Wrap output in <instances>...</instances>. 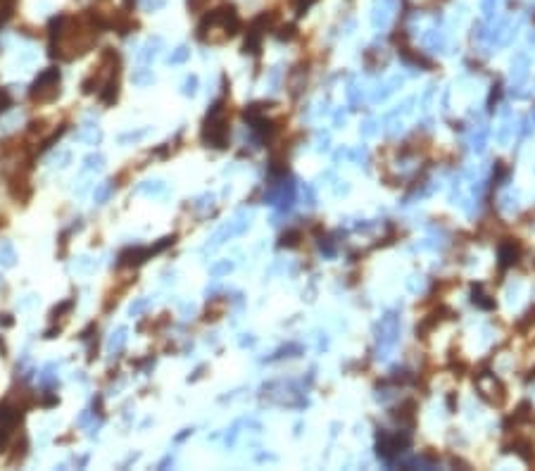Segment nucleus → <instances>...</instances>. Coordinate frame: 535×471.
<instances>
[{
  "instance_id": "f257e3e1",
  "label": "nucleus",
  "mask_w": 535,
  "mask_h": 471,
  "mask_svg": "<svg viewBox=\"0 0 535 471\" xmlns=\"http://www.w3.org/2000/svg\"><path fill=\"white\" fill-rule=\"evenodd\" d=\"M241 29V19L233 5H224L219 10L210 12L198 27V38L202 43H224L233 38Z\"/></svg>"
},
{
  "instance_id": "f03ea898",
  "label": "nucleus",
  "mask_w": 535,
  "mask_h": 471,
  "mask_svg": "<svg viewBox=\"0 0 535 471\" xmlns=\"http://www.w3.org/2000/svg\"><path fill=\"white\" fill-rule=\"evenodd\" d=\"M226 100H216L205 119V129H202V141L210 143L212 148H226L228 143V117H226Z\"/></svg>"
},
{
  "instance_id": "7ed1b4c3",
  "label": "nucleus",
  "mask_w": 535,
  "mask_h": 471,
  "mask_svg": "<svg viewBox=\"0 0 535 471\" xmlns=\"http://www.w3.org/2000/svg\"><path fill=\"white\" fill-rule=\"evenodd\" d=\"M60 95V69L57 67H48L45 72H40L38 79L34 81L31 91H29V98L31 103H53L55 98Z\"/></svg>"
},
{
  "instance_id": "20e7f679",
  "label": "nucleus",
  "mask_w": 535,
  "mask_h": 471,
  "mask_svg": "<svg viewBox=\"0 0 535 471\" xmlns=\"http://www.w3.org/2000/svg\"><path fill=\"white\" fill-rule=\"evenodd\" d=\"M100 103L103 105H114L117 103V98H119V79L117 76H112V79H107L103 86H100Z\"/></svg>"
},
{
  "instance_id": "39448f33",
  "label": "nucleus",
  "mask_w": 535,
  "mask_h": 471,
  "mask_svg": "<svg viewBox=\"0 0 535 471\" xmlns=\"http://www.w3.org/2000/svg\"><path fill=\"white\" fill-rule=\"evenodd\" d=\"M14 259H17V253H14V248L10 245L7 241H0V262L5 264V267H12Z\"/></svg>"
},
{
  "instance_id": "423d86ee",
  "label": "nucleus",
  "mask_w": 535,
  "mask_h": 471,
  "mask_svg": "<svg viewBox=\"0 0 535 471\" xmlns=\"http://www.w3.org/2000/svg\"><path fill=\"white\" fill-rule=\"evenodd\" d=\"M74 305H76V300H74V297H69V300L60 302V305H57V307L50 312V317H53V319H57V317H62V319H65V314H69V312L74 310Z\"/></svg>"
},
{
  "instance_id": "0eeeda50",
  "label": "nucleus",
  "mask_w": 535,
  "mask_h": 471,
  "mask_svg": "<svg viewBox=\"0 0 535 471\" xmlns=\"http://www.w3.org/2000/svg\"><path fill=\"white\" fill-rule=\"evenodd\" d=\"M124 343H126V328H119L117 336H112V340H109V350L119 352L121 348H124Z\"/></svg>"
},
{
  "instance_id": "6e6552de",
  "label": "nucleus",
  "mask_w": 535,
  "mask_h": 471,
  "mask_svg": "<svg viewBox=\"0 0 535 471\" xmlns=\"http://www.w3.org/2000/svg\"><path fill=\"white\" fill-rule=\"evenodd\" d=\"M112 190H114L112 183H103V186H98V188H95V202H100V205L107 202V198L112 195Z\"/></svg>"
},
{
  "instance_id": "1a4fd4ad",
  "label": "nucleus",
  "mask_w": 535,
  "mask_h": 471,
  "mask_svg": "<svg viewBox=\"0 0 535 471\" xmlns=\"http://www.w3.org/2000/svg\"><path fill=\"white\" fill-rule=\"evenodd\" d=\"M297 238H300V231H288V233H283L281 245H288V248H293V245H297Z\"/></svg>"
},
{
  "instance_id": "9d476101",
  "label": "nucleus",
  "mask_w": 535,
  "mask_h": 471,
  "mask_svg": "<svg viewBox=\"0 0 535 471\" xmlns=\"http://www.w3.org/2000/svg\"><path fill=\"white\" fill-rule=\"evenodd\" d=\"M38 402L43 404V407H55V404H60V398H57L55 393H45V395L40 398Z\"/></svg>"
},
{
  "instance_id": "9b49d317",
  "label": "nucleus",
  "mask_w": 535,
  "mask_h": 471,
  "mask_svg": "<svg viewBox=\"0 0 535 471\" xmlns=\"http://www.w3.org/2000/svg\"><path fill=\"white\" fill-rule=\"evenodd\" d=\"M98 167H103V157L100 155H88L86 157V169H98Z\"/></svg>"
},
{
  "instance_id": "f8f14e48",
  "label": "nucleus",
  "mask_w": 535,
  "mask_h": 471,
  "mask_svg": "<svg viewBox=\"0 0 535 471\" xmlns=\"http://www.w3.org/2000/svg\"><path fill=\"white\" fill-rule=\"evenodd\" d=\"M188 57V48H178L174 55H172V62H183Z\"/></svg>"
},
{
  "instance_id": "ddd939ff",
  "label": "nucleus",
  "mask_w": 535,
  "mask_h": 471,
  "mask_svg": "<svg viewBox=\"0 0 535 471\" xmlns=\"http://www.w3.org/2000/svg\"><path fill=\"white\" fill-rule=\"evenodd\" d=\"M134 81H136V83H147V81H152V76L141 72V74H134Z\"/></svg>"
},
{
  "instance_id": "4468645a",
  "label": "nucleus",
  "mask_w": 535,
  "mask_h": 471,
  "mask_svg": "<svg viewBox=\"0 0 535 471\" xmlns=\"http://www.w3.org/2000/svg\"><path fill=\"white\" fill-rule=\"evenodd\" d=\"M147 305V300H138V302H136V305H131V314H138V312L143 310V307H145Z\"/></svg>"
},
{
  "instance_id": "2eb2a0df",
  "label": "nucleus",
  "mask_w": 535,
  "mask_h": 471,
  "mask_svg": "<svg viewBox=\"0 0 535 471\" xmlns=\"http://www.w3.org/2000/svg\"><path fill=\"white\" fill-rule=\"evenodd\" d=\"M0 324H2V326H12L14 324L12 314H0Z\"/></svg>"
},
{
  "instance_id": "dca6fc26",
  "label": "nucleus",
  "mask_w": 535,
  "mask_h": 471,
  "mask_svg": "<svg viewBox=\"0 0 535 471\" xmlns=\"http://www.w3.org/2000/svg\"><path fill=\"white\" fill-rule=\"evenodd\" d=\"M195 83H198L195 76H190V79L186 81V88H183V91H186V93H193V91H195Z\"/></svg>"
},
{
  "instance_id": "f3484780",
  "label": "nucleus",
  "mask_w": 535,
  "mask_h": 471,
  "mask_svg": "<svg viewBox=\"0 0 535 471\" xmlns=\"http://www.w3.org/2000/svg\"><path fill=\"white\" fill-rule=\"evenodd\" d=\"M0 352H2V355H5V345H2V340H0Z\"/></svg>"
}]
</instances>
